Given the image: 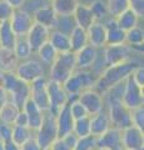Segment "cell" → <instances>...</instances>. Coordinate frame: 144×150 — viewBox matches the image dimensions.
<instances>
[{
	"instance_id": "obj_12",
	"label": "cell",
	"mask_w": 144,
	"mask_h": 150,
	"mask_svg": "<svg viewBox=\"0 0 144 150\" xmlns=\"http://www.w3.org/2000/svg\"><path fill=\"white\" fill-rule=\"evenodd\" d=\"M105 111L108 112L111 126L123 130L124 128L132 125V115L131 110L123 105V103H115L105 106Z\"/></svg>"
},
{
	"instance_id": "obj_20",
	"label": "cell",
	"mask_w": 144,
	"mask_h": 150,
	"mask_svg": "<svg viewBox=\"0 0 144 150\" xmlns=\"http://www.w3.org/2000/svg\"><path fill=\"white\" fill-rule=\"evenodd\" d=\"M21 109L25 111V114L28 116V128H30L33 131H35L43 123L45 111L41 110L30 98L25 101V104L23 105Z\"/></svg>"
},
{
	"instance_id": "obj_45",
	"label": "cell",
	"mask_w": 144,
	"mask_h": 150,
	"mask_svg": "<svg viewBox=\"0 0 144 150\" xmlns=\"http://www.w3.org/2000/svg\"><path fill=\"white\" fill-rule=\"evenodd\" d=\"M11 11H13V9L4 0H0V21L9 20V18L11 15Z\"/></svg>"
},
{
	"instance_id": "obj_54",
	"label": "cell",
	"mask_w": 144,
	"mask_h": 150,
	"mask_svg": "<svg viewBox=\"0 0 144 150\" xmlns=\"http://www.w3.org/2000/svg\"><path fill=\"white\" fill-rule=\"evenodd\" d=\"M94 150H109V149H105V148H95Z\"/></svg>"
},
{
	"instance_id": "obj_42",
	"label": "cell",
	"mask_w": 144,
	"mask_h": 150,
	"mask_svg": "<svg viewBox=\"0 0 144 150\" xmlns=\"http://www.w3.org/2000/svg\"><path fill=\"white\" fill-rule=\"evenodd\" d=\"M11 131H13L11 124H6V123H1L0 121V139L4 143L11 140Z\"/></svg>"
},
{
	"instance_id": "obj_17",
	"label": "cell",
	"mask_w": 144,
	"mask_h": 150,
	"mask_svg": "<svg viewBox=\"0 0 144 150\" xmlns=\"http://www.w3.org/2000/svg\"><path fill=\"white\" fill-rule=\"evenodd\" d=\"M100 49H96L92 45H85L84 48L78 50L75 54V64L77 69H83V70H90L93 64L95 63L96 58H98Z\"/></svg>"
},
{
	"instance_id": "obj_10",
	"label": "cell",
	"mask_w": 144,
	"mask_h": 150,
	"mask_svg": "<svg viewBox=\"0 0 144 150\" xmlns=\"http://www.w3.org/2000/svg\"><path fill=\"white\" fill-rule=\"evenodd\" d=\"M77 100L84 106L88 115H94L96 112L105 109L103 95H101V93H99L98 90H95L94 88L83 90L77 96Z\"/></svg>"
},
{
	"instance_id": "obj_26",
	"label": "cell",
	"mask_w": 144,
	"mask_h": 150,
	"mask_svg": "<svg viewBox=\"0 0 144 150\" xmlns=\"http://www.w3.org/2000/svg\"><path fill=\"white\" fill-rule=\"evenodd\" d=\"M16 39H18V36L13 31L9 20L0 21V48L13 50Z\"/></svg>"
},
{
	"instance_id": "obj_9",
	"label": "cell",
	"mask_w": 144,
	"mask_h": 150,
	"mask_svg": "<svg viewBox=\"0 0 144 150\" xmlns=\"http://www.w3.org/2000/svg\"><path fill=\"white\" fill-rule=\"evenodd\" d=\"M46 91H48V98H49V110L48 111L50 114L55 115L60 108L69 103V95L65 91L62 83L54 81L52 79H48Z\"/></svg>"
},
{
	"instance_id": "obj_48",
	"label": "cell",
	"mask_w": 144,
	"mask_h": 150,
	"mask_svg": "<svg viewBox=\"0 0 144 150\" xmlns=\"http://www.w3.org/2000/svg\"><path fill=\"white\" fill-rule=\"evenodd\" d=\"M62 139L64 140V143H65V144L68 145V146L73 150L74 145H75L77 140H78V137H77V135L73 133V131H70V133H68V134L64 135V137H62Z\"/></svg>"
},
{
	"instance_id": "obj_29",
	"label": "cell",
	"mask_w": 144,
	"mask_h": 150,
	"mask_svg": "<svg viewBox=\"0 0 144 150\" xmlns=\"http://www.w3.org/2000/svg\"><path fill=\"white\" fill-rule=\"evenodd\" d=\"M139 19L140 18L129 8L115 18V20H117V24L120 29H123L124 31H128V30H131L132 28L139 25Z\"/></svg>"
},
{
	"instance_id": "obj_7",
	"label": "cell",
	"mask_w": 144,
	"mask_h": 150,
	"mask_svg": "<svg viewBox=\"0 0 144 150\" xmlns=\"http://www.w3.org/2000/svg\"><path fill=\"white\" fill-rule=\"evenodd\" d=\"M101 53H103V58L106 67H109V65L120 64L127 62V60L134 59L133 54L138 53V51L127 44H118V45H105L101 49Z\"/></svg>"
},
{
	"instance_id": "obj_39",
	"label": "cell",
	"mask_w": 144,
	"mask_h": 150,
	"mask_svg": "<svg viewBox=\"0 0 144 150\" xmlns=\"http://www.w3.org/2000/svg\"><path fill=\"white\" fill-rule=\"evenodd\" d=\"M68 105H69V110H70V114H72V116L74 118V120H75V119H80V118H84V116H88V112L84 109V106H83L77 99L70 100V101L68 103Z\"/></svg>"
},
{
	"instance_id": "obj_57",
	"label": "cell",
	"mask_w": 144,
	"mask_h": 150,
	"mask_svg": "<svg viewBox=\"0 0 144 150\" xmlns=\"http://www.w3.org/2000/svg\"><path fill=\"white\" fill-rule=\"evenodd\" d=\"M49 1H52V0H49Z\"/></svg>"
},
{
	"instance_id": "obj_52",
	"label": "cell",
	"mask_w": 144,
	"mask_h": 150,
	"mask_svg": "<svg viewBox=\"0 0 144 150\" xmlns=\"http://www.w3.org/2000/svg\"><path fill=\"white\" fill-rule=\"evenodd\" d=\"M4 150H20V145H18L16 143H14L13 140H9V142H5Z\"/></svg>"
},
{
	"instance_id": "obj_22",
	"label": "cell",
	"mask_w": 144,
	"mask_h": 150,
	"mask_svg": "<svg viewBox=\"0 0 144 150\" xmlns=\"http://www.w3.org/2000/svg\"><path fill=\"white\" fill-rule=\"evenodd\" d=\"M89 119H90V135L95 138L100 137L109 128H111L110 119L105 109L96 112L94 115H89Z\"/></svg>"
},
{
	"instance_id": "obj_24",
	"label": "cell",
	"mask_w": 144,
	"mask_h": 150,
	"mask_svg": "<svg viewBox=\"0 0 144 150\" xmlns=\"http://www.w3.org/2000/svg\"><path fill=\"white\" fill-rule=\"evenodd\" d=\"M48 41L54 46V49L58 51V54L72 51L70 50L69 34H67V33H63V31L57 30V29L50 30V35H49V40Z\"/></svg>"
},
{
	"instance_id": "obj_43",
	"label": "cell",
	"mask_w": 144,
	"mask_h": 150,
	"mask_svg": "<svg viewBox=\"0 0 144 150\" xmlns=\"http://www.w3.org/2000/svg\"><path fill=\"white\" fill-rule=\"evenodd\" d=\"M129 8L139 18L144 16V0H129Z\"/></svg>"
},
{
	"instance_id": "obj_32",
	"label": "cell",
	"mask_w": 144,
	"mask_h": 150,
	"mask_svg": "<svg viewBox=\"0 0 144 150\" xmlns=\"http://www.w3.org/2000/svg\"><path fill=\"white\" fill-rule=\"evenodd\" d=\"M14 54L16 55L18 60H25V59H29L31 56H34V51L31 50L29 43H28L26 38L23 36V38H18L16 41H15V45L13 48Z\"/></svg>"
},
{
	"instance_id": "obj_34",
	"label": "cell",
	"mask_w": 144,
	"mask_h": 150,
	"mask_svg": "<svg viewBox=\"0 0 144 150\" xmlns=\"http://www.w3.org/2000/svg\"><path fill=\"white\" fill-rule=\"evenodd\" d=\"M19 108L16 105H14L11 101H8L1 109H0V121L1 123H6V124H14L18 112H19Z\"/></svg>"
},
{
	"instance_id": "obj_3",
	"label": "cell",
	"mask_w": 144,
	"mask_h": 150,
	"mask_svg": "<svg viewBox=\"0 0 144 150\" xmlns=\"http://www.w3.org/2000/svg\"><path fill=\"white\" fill-rule=\"evenodd\" d=\"M96 79H98V76H95L90 70H74L70 76L63 83V86L69 95V101L77 99V96L83 90L94 88Z\"/></svg>"
},
{
	"instance_id": "obj_25",
	"label": "cell",
	"mask_w": 144,
	"mask_h": 150,
	"mask_svg": "<svg viewBox=\"0 0 144 150\" xmlns=\"http://www.w3.org/2000/svg\"><path fill=\"white\" fill-rule=\"evenodd\" d=\"M125 44L135 49L138 53H143L144 44V30L140 25L132 28L131 30L125 31Z\"/></svg>"
},
{
	"instance_id": "obj_18",
	"label": "cell",
	"mask_w": 144,
	"mask_h": 150,
	"mask_svg": "<svg viewBox=\"0 0 144 150\" xmlns=\"http://www.w3.org/2000/svg\"><path fill=\"white\" fill-rule=\"evenodd\" d=\"M88 44L96 49H103L106 45V29L100 21H94L87 29Z\"/></svg>"
},
{
	"instance_id": "obj_28",
	"label": "cell",
	"mask_w": 144,
	"mask_h": 150,
	"mask_svg": "<svg viewBox=\"0 0 144 150\" xmlns=\"http://www.w3.org/2000/svg\"><path fill=\"white\" fill-rule=\"evenodd\" d=\"M79 0H52V8L58 16H72Z\"/></svg>"
},
{
	"instance_id": "obj_14",
	"label": "cell",
	"mask_w": 144,
	"mask_h": 150,
	"mask_svg": "<svg viewBox=\"0 0 144 150\" xmlns=\"http://www.w3.org/2000/svg\"><path fill=\"white\" fill-rule=\"evenodd\" d=\"M123 149L144 150V130L134 125H129L122 130Z\"/></svg>"
},
{
	"instance_id": "obj_50",
	"label": "cell",
	"mask_w": 144,
	"mask_h": 150,
	"mask_svg": "<svg viewBox=\"0 0 144 150\" xmlns=\"http://www.w3.org/2000/svg\"><path fill=\"white\" fill-rule=\"evenodd\" d=\"M13 10L14 9H21L25 4V0H4Z\"/></svg>"
},
{
	"instance_id": "obj_6",
	"label": "cell",
	"mask_w": 144,
	"mask_h": 150,
	"mask_svg": "<svg viewBox=\"0 0 144 150\" xmlns=\"http://www.w3.org/2000/svg\"><path fill=\"white\" fill-rule=\"evenodd\" d=\"M34 138L41 146V149L49 148L59 138L57 124H55V118L49 111L45 112L43 123L34 131Z\"/></svg>"
},
{
	"instance_id": "obj_51",
	"label": "cell",
	"mask_w": 144,
	"mask_h": 150,
	"mask_svg": "<svg viewBox=\"0 0 144 150\" xmlns=\"http://www.w3.org/2000/svg\"><path fill=\"white\" fill-rule=\"evenodd\" d=\"M8 101H9V94L6 93L5 89L0 85V109H1Z\"/></svg>"
},
{
	"instance_id": "obj_35",
	"label": "cell",
	"mask_w": 144,
	"mask_h": 150,
	"mask_svg": "<svg viewBox=\"0 0 144 150\" xmlns=\"http://www.w3.org/2000/svg\"><path fill=\"white\" fill-rule=\"evenodd\" d=\"M108 15L117 18L123 11L129 9V0H108L106 1Z\"/></svg>"
},
{
	"instance_id": "obj_55",
	"label": "cell",
	"mask_w": 144,
	"mask_h": 150,
	"mask_svg": "<svg viewBox=\"0 0 144 150\" xmlns=\"http://www.w3.org/2000/svg\"><path fill=\"white\" fill-rule=\"evenodd\" d=\"M41 150H52V149H50V146H49V148H44V149H41Z\"/></svg>"
},
{
	"instance_id": "obj_1",
	"label": "cell",
	"mask_w": 144,
	"mask_h": 150,
	"mask_svg": "<svg viewBox=\"0 0 144 150\" xmlns=\"http://www.w3.org/2000/svg\"><path fill=\"white\" fill-rule=\"evenodd\" d=\"M142 63L137 59H131L127 60L124 63L115 64V65H109L104 69V71L101 73L98 79L95 81L94 89L98 90L99 93H104L106 89L115 85L118 83H122L131 75L134 69L139 67Z\"/></svg>"
},
{
	"instance_id": "obj_5",
	"label": "cell",
	"mask_w": 144,
	"mask_h": 150,
	"mask_svg": "<svg viewBox=\"0 0 144 150\" xmlns=\"http://www.w3.org/2000/svg\"><path fill=\"white\" fill-rule=\"evenodd\" d=\"M14 71L23 81L30 84L35 79L40 76H45L48 74V69H46L44 64H41V62L38 58L31 56L29 59L20 60Z\"/></svg>"
},
{
	"instance_id": "obj_36",
	"label": "cell",
	"mask_w": 144,
	"mask_h": 150,
	"mask_svg": "<svg viewBox=\"0 0 144 150\" xmlns=\"http://www.w3.org/2000/svg\"><path fill=\"white\" fill-rule=\"evenodd\" d=\"M73 133L75 134L78 138L90 135V119H89V115L84 116V118H80V119H75V120H74Z\"/></svg>"
},
{
	"instance_id": "obj_27",
	"label": "cell",
	"mask_w": 144,
	"mask_h": 150,
	"mask_svg": "<svg viewBox=\"0 0 144 150\" xmlns=\"http://www.w3.org/2000/svg\"><path fill=\"white\" fill-rule=\"evenodd\" d=\"M69 40H70V50L73 53H77L78 50L88 45L87 29H83L80 26H74L73 30L69 33Z\"/></svg>"
},
{
	"instance_id": "obj_38",
	"label": "cell",
	"mask_w": 144,
	"mask_h": 150,
	"mask_svg": "<svg viewBox=\"0 0 144 150\" xmlns=\"http://www.w3.org/2000/svg\"><path fill=\"white\" fill-rule=\"evenodd\" d=\"M96 148V138L93 135L78 138L73 150H94Z\"/></svg>"
},
{
	"instance_id": "obj_8",
	"label": "cell",
	"mask_w": 144,
	"mask_h": 150,
	"mask_svg": "<svg viewBox=\"0 0 144 150\" xmlns=\"http://www.w3.org/2000/svg\"><path fill=\"white\" fill-rule=\"evenodd\" d=\"M143 86H139L138 84L133 80L132 75L124 80V91L122 103L125 108L129 110H133L135 108L144 105V90Z\"/></svg>"
},
{
	"instance_id": "obj_56",
	"label": "cell",
	"mask_w": 144,
	"mask_h": 150,
	"mask_svg": "<svg viewBox=\"0 0 144 150\" xmlns=\"http://www.w3.org/2000/svg\"><path fill=\"white\" fill-rule=\"evenodd\" d=\"M122 150H128V149H122Z\"/></svg>"
},
{
	"instance_id": "obj_53",
	"label": "cell",
	"mask_w": 144,
	"mask_h": 150,
	"mask_svg": "<svg viewBox=\"0 0 144 150\" xmlns=\"http://www.w3.org/2000/svg\"><path fill=\"white\" fill-rule=\"evenodd\" d=\"M4 145H5V143H4L3 140L0 139V150H4Z\"/></svg>"
},
{
	"instance_id": "obj_19",
	"label": "cell",
	"mask_w": 144,
	"mask_h": 150,
	"mask_svg": "<svg viewBox=\"0 0 144 150\" xmlns=\"http://www.w3.org/2000/svg\"><path fill=\"white\" fill-rule=\"evenodd\" d=\"M31 15H33L34 23H38V24H40V25H44L50 30L55 29V26H57L58 15L55 14L52 5H41L40 8L36 9Z\"/></svg>"
},
{
	"instance_id": "obj_37",
	"label": "cell",
	"mask_w": 144,
	"mask_h": 150,
	"mask_svg": "<svg viewBox=\"0 0 144 150\" xmlns=\"http://www.w3.org/2000/svg\"><path fill=\"white\" fill-rule=\"evenodd\" d=\"M89 8L95 21H103L108 16V9H106V3L104 0H94L92 1Z\"/></svg>"
},
{
	"instance_id": "obj_49",
	"label": "cell",
	"mask_w": 144,
	"mask_h": 150,
	"mask_svg": "<svg viewBox=\"0 0 144 150\" xmlns=\"http://www.w3.org/2000/svg\"><path fill=\"white\" fill-rule=\"evenodd\" d=\"M50 149L52 150H72L65 143H64V140L62 138H58L55 140V142L50 145Z\"/></svg>"
},
{
	"instance_id": "obj_16",
	"label": "cell",
	"mask_w": 144,
	"mask_h": 150,
	"mask_svg": "<svg viewBox=\"0 0 144 150\" xmlns=\"http://www.w3.org/2000/svg\"><path fill=\"white\" fill-rule=\"evenodd\" d=\"M49 35H50V29H48L46 26L40 25L38 23H34V24L31 25V28L29 29V31H28L25 38L30 45L31 50L34 51V54L41 45L48 43Z\"/></svg>"
},
{
	"instance_id": "obj_13",
	"label": "cell",
	"mask_w": 144,
	"mask_h": 150,
	"mask_svg": "<svg viewBox=\"0 0 144 150\" xmlns=\"http://www.w3.org/2000/svg\"><path fill=\"white\" fill-rule=\"evenodd\" d=\"M46 83H48V76L45 75V76L35 79L29 84L30 99L45 112L49 110V98L48 91H46Z\"/></svg>"
},
{
	"instance_id": "obj_44",
	"label": "cell",
	"mask_w": 144,
	"mask_h": 150,
	"mask_svg": "<svg viewBox=\"0 0 144 150\" xmlns=\"http://www.w3.org/2000/svg\"><path fill=\"white\" fill-rule=\"evenodd\" d=\"M131 75H132L133 80L135 81L139 86H143L144 88V68H143L142 64L134 69V71Z\"/></svg>"
},
{
	"instance_id": "obj_40",
	"label": "cell",
	"mask_w": 144,
	"mask_h": 150,
	"mask_svg": "<svg viewBox=\"0 0 144 150\" xmlns=\"http://www.w3.org/2000/svg\"><path fill=\"white\" fill-rule=\"evenodd\" d=\"M74 26H75V23L73 20V16H58L57 26H55L57 30H60L63 33L69 34V33L73 30Z\"/></svg>"
},
{
	"instance_id": "obj_4",
	"label": "cell",
	"mask_w": 144,
	"mask_h": 150,
	"mask_svg": "<svg viewBox=\"0 0 144 150\" xmlns=\"http://www.w3.org/2000/svg\"><path fill=\"white\" fill-rule=\"evenodd\" d=\"M77 69L75 64V54L73 51L58 54L57 59L53 62V64L48 68V79H52L54 81L64 83L70 76L72 73Z\"/></svg>"
},
{
	"instance_id": "obj_41",
	"label": "cell",
	"mask_w": 144,
	"mask_h": 150,
	"mask_svg": "<svg viewBox=\"0 0 144 150\" xmlns=\"http://www.w3.org/2000/svg\"><path fill=\"white\" fill-rule=\"evenodd\" d=\"M131 115H132V125L144 130V105L131 110Z\"/></svg>"
},
{
	"instance_id": "obj_46",
	"label": "cell",
	"mask_w": 144,
	"mask_h": 150,
	"mask_svg": "<svg viewBox=\"0 0 144 150\" xmlns=\"http://www.w3.org/2000/svg\"><path fill=\"white\" fill-rule=\"evenodd\" d=\"M20 150H41V146L38 144V142L35 140V138H30L29 140H26L24 144L20 145Z\"/></svg>"
},
{
	"instance_id": "obj_15",
	"label": "cell",
	"mask_w": 144,
	"mask_h": 150,
	"mask_svg": "<svg viewBox=\"0 0 144 150\" xmlns=\"http://www.w3.org/2000/svg\"><path fill=\"white\" fill-rule=\"evenodd\" d=\"M96 148H105L109 150H122V130L111 126L104 134L96 138Z\"/></svg>"
},
{
	"instance_id": "obj_21",
	"label": "cell",
	"mask_w": 144,
	"mask_h": 150,
	"mask_svg": "<svg viewBox=\"0 0 144 150\" xmlns=\"http://www.w3.org/2000/svg\"><path fill=\"white\" fill-rule=\"evenodd\" d=\"M54 118H55V124H57L59 138H62L65 134L73 131L74 118L70 114V110H69V105L68 104H65L64 106L60 108L57 114L54 115Z\"/></svg>"
},
{
	"instance_id": "obj_2",
	"label": "cell",
	"mask_w": 144,
	"mask_h": 150,
	"mask_svg": "<svg viewBox=\"0 0 144 150\" xmlns=\"http://www.w3.org/2000/svg\"><path fill=\"white\" fill-rule=\"evenodd\" d=\"M0 85L9 94V101L21 109L30 98L29 84L23 81L15 71H0Z\"/></svg>"
},
{
	"instance_id": "obj_47",
	"label": "cell",
	"mask_w": 144,
	"mask_h": 150,
	"mask_svg": "<svg viewBox=\"0 0 144 150\" xmlns=\"http://www.w3.org/2000/svg\"><path fill=\"white\" fill-rule=\"evenodd\" d=\"M13 125H19V126H28V116L25 114V111L20 109L19 112H18L15 120H14Z\"/></svg>"
},
{
	"instance_id": "obj_23",
	"label": "cell",
	"mask_w": 144,
	"mask_h": 150,
	"mask_svg": "<svg viewBox=\"0 0 144 150\" xmlns=\"http://www.w3.org/2000/svg\"><path fill=\"white\" fill-rule=\"evenodd\" d=\"M72 16H73L74 23H75V26H80L83 29H88L95 21L89 5L82 4V3H79L77 5Z\"/></svg>"
},
{
	"instance_id": "obj_11",
	"label": "cell",
	"mask_w": 144,
	"mask_h": 150,
	"mask_svg": "<svg viewBox=\"0 0 144 150\" xmlns=\"http://www.w3.org/2000/svg\"><path fill=\"white\" fill-rule=\"evenodd\" d=\"M9 23L13 31L15 33L18 38H23L28 34V31L34 24L33 15L28 13L24 9H14L11 11V15L9 18Z\"/></svg>"
},
{
	"instance_id": "obj_31",
	"label": "cell",
	"mask_w": 144,
	"mask_h": 150,
	"mask_svg": "<svg viewBox=\"0 0 144 150\" xmlns=\"http://www.w3.org/2000/svg\"><path fill=\"white\" fill-rule=\"evenodd\" d=\"M38 56V59L41 62V64H44L46 68H49L53 64V62L57 59L58 56V51L54 49V46L48 41L44 45H41L40 48L35 51V54Z\"/></svg>"
},
{
	"instance_id": "obj_33",
	"label": "cell",
	"mask_w": 144,
	"mask_h": 150,
	"mask_svg": "<svg viewBox=\"0 0 144 150\" xmlns=\"http://www.w3.org/2000/svg\"><path fill=\"white\" fill-rule=\"evenodd\" d=\"M34 137V131L28 126H19V125H13L11 131V140L18 145L24 144L26 140Z\"/></svg>"
},
{
	"instance_id": "obj_30",
	"label": "cell",
	"mask_w": 144,
	"mask_h": 150,
	"mask_svg": "<svg viewBox=\"0 0 144 150\" xmlns=\"http://www.w3.org/2000/svg\"><path fill=\"white\" fill-rule=\"evenodd\" d=\"M18 63L19 60L11 49L0 48V71H14Z\"/></svg>"
}]
</instances>
